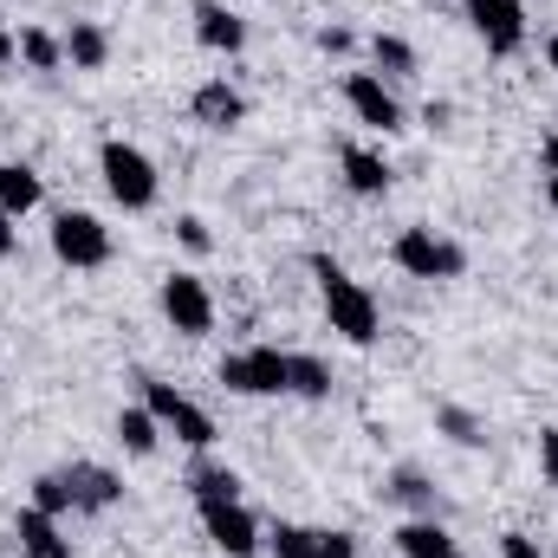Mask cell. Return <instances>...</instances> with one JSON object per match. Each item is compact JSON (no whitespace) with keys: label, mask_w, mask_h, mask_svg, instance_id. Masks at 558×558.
<instances>
[{"label":"cell","mask_w":558,"mask_h":558,"mask_svg":"<svg viewBox=\"0 0 558 558\" xmlns=\"http://www.w3.org/2000/svg\"><path fill=\"white\" fill-rule=\"evenodd\" d=\"M312 279H318V305H325V318L344 344H377L384 338V312H377V292L364 279H351L331 254H312Z\"/></svg>","instance_id":"cell-1"},{"label":"cell","mask_w":558,"mask_h":558,"mask_svg":"<svg viewBox=\"0 0 558 558\" xmlns=\"http://www.w3.org/2000/svg\"><path fill=\"white\" fill-rule=\"evenodd\" d=\"M98 175H105L111 202H118V208H131V215L156 208V195H162L156 162L143 156L137 143H124V137H105V143H98Z\"/></svg>","instance_id":"cell-2"},{"label":"cell","mask_w":558,"mask_h":558,"mask_svg":"<svg viewBox=\"0 0 558 558\" xmlns=\"http://www.w3.org/2000/svg\"><path fill=\"white\" fill-rule=\"evenodd\" d=\"M111 254H118V241H111V228H105L98 215H85V208L52 215V260H59V267L98 274V267H111Z\"/></svg>","instance_id":"cell-3"},{"label":"cell","mask_w":558,"mask_h":558,"mask_svg":"<svg viewBox=\"0 0 558 558\" xmlns=\"http://www.w3.org/2000/svg\"><path fill=\"white\" fill-rule=\"evenodd\" d=\"M390 260H397V274H410V279H461L468 274L461 241H448V234H435V228H403V234L390 241Z\"/></svg>","instance_id":"cell-4"},{"label":"cell","mask_w":558,"mask_h":558,"mask_svg":"<svg viewBox=\"0 0 558 558\" xmlns=\"http://www.w3.org/2000/svg\"><path fill=\"white\" fill-rule=\"evenodd\" d=\"M143 410L162 422V435H175L182 448H195V454L215 448V416H208L202 403H189L175 384H156V377H149V384H143Z\"/></svg>","instance_id":"cell-5"},{"label":"cell","mask_w":558,"mask_h":558,"mask_svg":"<svg viewBox=\"0 0 558 558\" xmlns=\"http://www.w3.org/2000/svg\"><path fill=\"white\" fill-rule=\"evenodd\" d=\"M156 305H162L169 331H182V338H208L215 331V292H208L202 274H169L162 292H156Z\"/></svg>","instance_id":"cell-6"},{"label":"cell","mask_w":558,"mask_h":558,"mask_svg":"<svg viewBox=\"0 0 558 558\" xmlns=\"http://www.w3.org/2000/svg\"><path fill=\"white\" fill-rule=\"evenodd\" d=\"M215 377H221L234 397H286V351H279V344L234 351V357H221Z\"/></svg>","instance_id":"cell-7"},{"label":"cell","mask_w":558,"mask_h":558,"mask_svg":"<svg viewBox=\"0 0 558 558\" xmlns=\"http://www.w3.org/2000/svg\"><path fill=\"white\" fill-rule=\"evenodd\" d=\"M468 7V26L481 33V46L494 59H513L526 46V7L520 0H461Z\"/></svg>","instance_id":"cell-8"},{"label":"cell","mask_w":558,"mask_h":558,"mask_svg":"<svg viewBox=\"0 0 558 558\" xmlns=\"http://www.w3.org/2000/svg\"><path fill=\"white\" fill-rule=\"evenodd\" d=\"M202 533L221 558H254L260 553V520L247 513V500H221V507H202Z\"/></svg>","instance_id":"cell-9"},{"label":"cell","mask_w":558,"mask_h":558,"mask_svg":"<svg viewBox=\"0 0 558 558\" xmlns=\"http://www.w3.org/2000/svg\"><path fill=\"white\" fill-rule=\"evenodd\" d=\"M344 105H351V118L364 124V131H403V105H397V92L377 78V72H344Z\"/></svg>","instance_id":"cell-10"},{"label":"cell","mask_w":558,"mask_h":558,"mask_svg":"<svg viewBox=\"0 0 558 558\" xmlns=\"http://www.w3.org/2000/svg\"><path fill=\"white\" fill-rule=\"evenodd\" d=\"M189 118H195L202 131H234V124H247V98H241L228 78H208V85H195Z\"/></svg>","instance_id":"cell-11"},{"label":"cell","mask_w":558,"mask_h":558,"mask_svg":"<svg viewBox=\"0 0 558 558\" xmlns=\"http://www.w3.org/2000/svg\"><path fill=\"white\" fill-rule=\"evenodd\" d=\"M189 20H195V39H202L208 52H228V59H234V52L247 46V20H241V13H228L221 0H195V7H189Z\"/></svg>","instance_id":"cell-12"},{"label":"cell","mask_w":558,"mask_h":558,"mask_svg":"<svg viewBox=\"0 0 558 558\" xmlns=\"http://www.w3.org/2000/svg\"><path fill=\"white\" fill-rule=\"evenodd\" d=\"M338 169H344V189L351 195H364V202H377V195H390V182H397V169L371 149V143H344V156H338Z\"/></svg>","instance_id":"cell-13"},{"label":"cell","mask_w":558,"mask_h":558,"mask_svg":"<svg viewBox=\"0 0 558 558\" xmlns=\"http://www.w3.org/2000/svg\"><path fill=\"white\" fill-rule=\"evenodd\" d=\"M65 474H72V494H78V513H111L124 500V481L111 468H98V461H72Z\"/></svg>","instance_id":"cell-14"},{"label":"cell","mask_w":558,"mask_h":558,"mask_svg":"<svg viewBox=\"0 0 558 558\" xmlns=\"http://www.w3.org/2000/svg\"><path fill=\"white\" fill-rule=\"evenodd\" d=\"M13 539H20V553H26V558H72V539H65V526H59L52 513H39V507H26V513H20Z\"/></svg>","instance_id":"cell-15"},{"label":"cell","mask_w":558,"mask_h":558,"mask_svg":"<svg viewBox=\"0 0 558 558\" xmlns=\"http://www.w3.org/2000/svg\"><path fill=\"white\" fill-rule=\"evenodd\" d=\"M390 539H397V553H403V558H461L454 533H448L441 520H403Z\"/></svg>","instance_id":"cell-16"},{"label":"cell","mask_w":558,"mask_h":558,"mask_svg":"<svg viewBox=\"0 0 558 558\" xmlns=\"http://www.w3.org/2000/svg\"><path fill=\"white\" fill-rule=\"evenodd\" d=\"M65 59H72V72H105L111 65V33L98 20H72L65 26Z\"/></svg>","instance_id":"cell-17"},{"label":"cell","mask_w":558,"mask_h":558,"mask_svg":"<svg viewBox=\"0 0 558 558\" xmlns=\"http://www.w3.org/2000/svg\"><path fill=\"white\" fill-rule=\"evenodd\" d=\"M39 195H46V182H39V169L33 162H0V215H33L39 208Z\"/></svg>","instance_id":"cell-18"},{"label":"cell","mask_w":558,"mask_h":558,"mask_svg":"<svg viewBox=\"0 0 558 558\" xmlns=\"http://www.w3.org/2000/svg\"><path fill=\"white\" fill-rule=\"evenodd\" d=\"M286 397L325 403V397H331V371H325V357H312V351H286Z\"/></svg>","instance_id":"cell-19"},{"label":"cell","mask_w":558,"mask_h":558,"mask_svg":"<svg viewBox=\"0 0 558 558\" xmlns=\"http://www.w3.org/2000/svg\"><path fill=\"white\" fill-rule=\"evenodd\" d=\"M384 494H390L397 507H410L416 520H435V513H441V500H435V481H428L422 468H397V474L384 481Z\"/></svg>","instance_id":"cell-20"},{"label":"cell","mask_w":558,"mask_h":558,"mask_svg":"<svg viewBox=\"0 0 558 558\" xmlns=\"http://www.w3.org/2000/svg\"><path fill=\"white\" fill-rule=\"evenodd\" d=\"M189 494H195V507H221V500H241V474H234V468H215V461H202V468L189 474Z\"/></svg>","instance_id":"cell-21"},{"label":"cell","mask_w":558,"mask_h":558,"mask_svg":"<svg viewBox=\"0 0 558 558\" xmlns=\"http://www.w3.org/2000/svg\"><path fill=\"white\" fill-rule=\"evenodd\" d=\"M118 441H124V454H156L162 448V422L143 403H131V410H118Z\"/></svg>","instance_id":"cell-22"},{"label":"cell","mask_w":558,"mask_h":558,"mask_svg":"<svg viewBox=\"0 0 558 558\" xmlns=\"http://www.w3.org/2000/svg\"><path fill=\"white\" fill-rule=\"evenodd\" d=\"M435 435H448L454 448H487V422L474 416V410H461V403L435 410Z\"/></svg>","instance_id":"cell-23"},{"label":"cell","mask_w":558,"mask_h":558,"mask_svg":"<svg viewBox=\"0 0 558 558\" xmlns=\"http://www.w3.org/2000/svg\"><path fill=\"white\" fill-rule=\"evenodd\" d=\"M371 59H377V78H410L416 72V46L403 33H377L371 39Z\"/></svg>","instance_id":"cell-24"},{"label":"cell","mask_w":558,"mask_h":558,"mask_svg":"<svg viewBox=\"0 0 558 558\" xmlns=\"http://www.w3.org/2000/svg\"><path fill=\"white\" fill-rule=\"evenodd\" d=\"M20 59L33 72H59L65 65V39H52L46 26H20Z\"/></svg>","instance_id":"cell-25"},{"label":"cell","mask_w":558,"mask_h":558,"mask_svg":"<svg viewBox=\"0 0 558 558\" xmlns=\"http://www.w3.org/2000/svg\"><path fill=\"white\" fill-rule=\"evenodd\" d=\"M33 507L39 513H52V520H65V513H78V494H72V474L59 468V474H39L33 481Z\"/></svg>","instance_id":"cell-26"},{"label":"cell","mask_w":558,"mask_h":558,"mask_svg":"<svg viewBox=\"0 0 558 558\" xmlns=\"http://www.w3.org/2000/svg\"><path fill=\"white\" fill-rule=\"evenodd\" d=\"M274 558H318V533L312 526H292V520H279L274 526V546H267Z\"/></svg>","instance_id":"cell-27"},{"label":"cell","mask_w":558,"mask_h":558,"mask_svg":"<svg viewBox=\"0 0 558 558\" xmlns=\"http://www.w3.org/2000/svg\"><path fill=\"white\" fill-rule=\"evenodd\" d=\"M175 234H182V247H189V254H208V247H215V234H208V221H202V215H182V221H175Z\"/></svg>","instance_id":"cell-28"},{"label":"cell","mask_w":558,"mask_h":558,"mask_svg":"<svg viewBox=\"0 0 558 558\" xmlns=\"http://www.w3.org/2000/svg\"><path fill=\"white\" fill-rule=\"evenodd\" d=\"M500 558H546V546H539L533 533H520V526H513V533H500Z\"/></svg>","instance_id":"cell-29"},{"label":"cell","mask_w":558,"mask_h":558,"mask_svg":"<svg viewBox=\"0 0 558 558\" xmlns=\"http://www.w3.org/2000/svg\"><path fill=\"white\" fill-rule=\"evenodd\" d=\"M318 558H357V533H318Z\"/></svg>","instance_id":"cell-30"},{"label":"cell","mask_w":558,"mask_h":558,"mask_svg":"<svg viewBox=\"0 0 558 558\" xmlns=\"http://www.w3.org/2000/svg\"><path fill=\"white\" fill-rule=\"evenodd\" d=\"M539 474L558 487V428H539Z\"/></svg>","instance_id":"cell-31"},{"label":"cell","mask_w":558,"mask_h":558,"mask_svg":"<svg viewBox=\"0 0 558 558\" xmlns=\"http://www.w3.org/2000/svg\"><path fill=\"white\" fill-rule=\"evenodd\" d=\"M318 52H338V59H344V52H351V33H344V26H325V33H318Z\"/></svg>","instance_id":"cell-32"},{"label":"cell","mask_w":558,"mask_h":558,"mask_svg":"<svg viewBox=\"0 0 558 558\" xmlns=\"http://www.w3.org/2000/svg\"><path fill=\"white\" fill-rule=\"evenodd\" d=\"M13 247H20V228H13V215H0V267L13 260Z\"/></svg>","instance_id":"cell-33"},{"label":"cell","mask_w":558,"mask_h":558,"mask_svg":"<svg viewBox=\"0 0 558 558\" xmlns=\"http://www.w3.org/2000/svg\"><path fill=\"white\" fill-rule=\"evenodd\" d=\"M13 59H20V39H13V33H7V26H0V72H7V65H13Z\"/></svg>","instance_id":"cell-34"},{"label":"cell","mask_w":558,"mask_h":558,"mask_svg":"<svg viewBox=\"0 0 558 558\" xmlns=\"http://www.w3.org/2000/svg\"><path fill=\"white\" fill-rule=\"evenodd\" d=\"M539 162H546V175H558V131L539 143Z\"/></svg>","instance_id":"cell-35"},{"label":"cell","mask_w":558,"mask_h":558,"mask_svg":"<svg viewBox=\"0 0 558 558\" xmlns=\"http://www.w3.org/2000/svg\"><path fill=\"white\" fill-rule=\"evenodd\" d=\"M546 65H553V72H558V33H553V39H546Z\"/></svg>","instance_id":"cell-36"},{"label":"cell","mask_w":558,"mask_h":558,"mask_svg":"<svg viewBox=\"0 0 558 558\" xmlns=\"http://www.w3.org/2000/svg\"><path fill=\"white\" fill-rule=\"evenodd\" d=\"M546 202H553V215H558V175H546Z\"/></svg>","instance_id":"cell-37"},{"label":"cell","mask_w":558,"mask_h":558,"mask_svg":"<svg viewBox=\"0 0 558 558\" xmlns=\"http://www.w3.org/2000/svg\"><path fill=\"white\" fill-rule=\"evenodd\" d=\"M546 558H558V546H553V553H546Z\"/></svg>","instance_id":"cell-38"}]
</instances>
